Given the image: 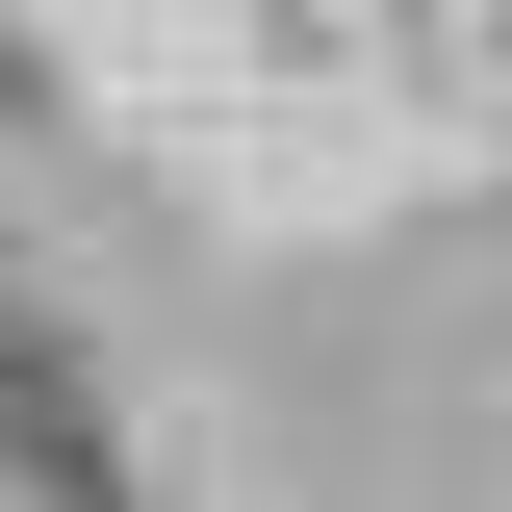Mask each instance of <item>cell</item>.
<instances>
[{"label":"cell","instance_id":"cell-1","mask_svg":"<svg viewBox=\"0 0 512 512\" xmlns=\"http://www.w3.org/2000/svg\"><path fill=\"white\" fill-rule=\"evenodd\" d=\"M0 461H26V487H128V461H103V384H77L26 308H0Z\"/></svg>","mask_w":512,"mask_h":512}]
</instances>
